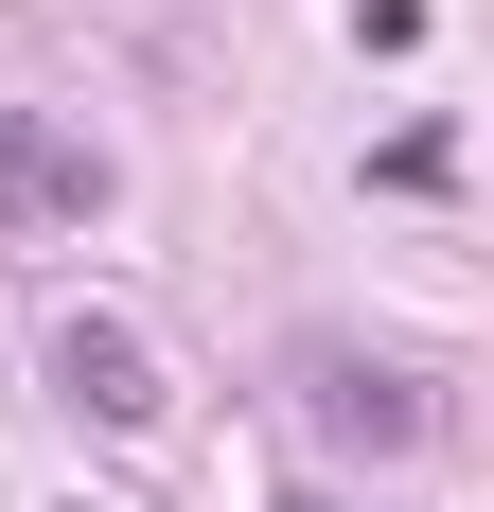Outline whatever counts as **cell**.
<instances>
[{
    "label": "cell",
    "instance_id": "cell-4",
    "mask_svg": "<svg viewBox=\"0 0 494 512\" xmlns=\"http://www.w3.org/2000/svg\"><path fill=\"white\" fill-rule=\"evenodd\" d=\"M283 512H336V495H283Z\"/></svg>",
    "mask_w": 494,
    "mask_h": 512
},
{
    "label": "cell",
    "instance_id": "cell-2",
    "mask_svg": "<svg viewBox=\"0 0 494 512\" xmlns=\"http://www.w3.org/2000/svg\"><path fill=\"white\" fill-rule=\"evenodd\" d=\"M36 389L89 424V442H159V354L124 336V318H53V336H36Z\"/></svg>",
    "mask_w": 494,
    "mask_h": 512
},
{
    "label": "cell",
    "instance_id": "cell-3",
    "mask_svg": "<svg viewBox=\"0 0 494 512\" xmlns=\"http://www.w3.org/2000/svg\"><path fill=\"white\" fill-rule=\"evenodd\" d=\"M106 195H124V177H106V142H89V124L0 106V230H89Z\"/></svg>",
    "mask_w": 494,
    "mask_h": 512
},
{
    "label": "cell",
    "instance_id": "cell-1",
    "mask_svg": "<svg viewBox=\"0 0 494 512\" xmlns=\"http://www.w3.org/2000/svg\"><path fill=\"white\" fill-rule=\"evenodd\" d=\"M300 407H318V442H353V460H424V442H442L424 371H406V354H353V336H300Z\"/></svg>",
    "mask_w": 494,
    "mask_h": 512
}]
</instances>
